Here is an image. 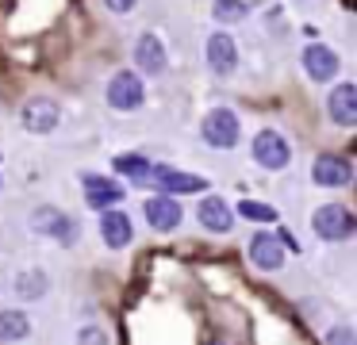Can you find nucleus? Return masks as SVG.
<instances>
[{
  "label": "nucleus",
  "instance_id": "obj_1",
  "mask_svg": "<svg viewBox=\"0 0 357 345\" xmlns=\"http://www.w3.org/2000/svg\"><path fill=\"white\" fill-rule=\"evenodd\" d=\"M142 188L173 192V196H196V192H211V181L208 176H196V173H185V169H173V165H150Z\"/></svg>",
  "mask_w": 357,
  "mask_h": 345
},
{
  "label": "nucleus",
  "instance_id": "obj_2",
  "mask_svg": "<svg viewBox=\"0 0 357 345\" xmlns=\"http://www.w3.org/2000/svg\"><path fill=\"white\" fill-rule=\"evenodd\" d=\"M200 135H204V142L215 146V150H234L238 138H242V123L231 107H211L200 123Z\"/></svg>",
  "mask_w": 357,
  "mask_h": 345
},
{
  "label": "nucleus",
  "instance_id": "obj_3",
  "mask_svg": "<svg viewBox=\"0 0 357 345\" xmlns=\"http://www.w3.org/2000/svg\"><path fill=\"white\" fill-rule=\"evenodd\" d=\"M311 230H315L323 242H346V238H354L357 219L349 215V207H342V204H323L311 215Z\"/></svg>",
  "mask_w": 357,
  "mask_h": 345
},
{
  "label": "nucleus",
  "instance_id": "obj_4",
  "mask_svg": "<svg viewBox=\"0 0 357 345\" xmlns=\"http://www.w3.org/2000/svg\"><path fill=\"white\" fill-rule=\"evenodd\" d=\"M31 230L43 238H50V242H62V245L77 242V234H81V227L62 211V207H47V204L31 211Z\"/></svg>",
  "mask_w": 357,
  "mask_h": 345
},
{
  "label": "nucleus",
  "instance_id": "obj_5",
  "mask_svg": "<svg viewBox=\"0 0 357 345\" xmlns=\"http://www.w3.org/2000/svg\"><path fill=\"white\" fill-rule=\"evenodd\" d=\"M250 150H254L257 165L269 169V173H280V169H288V161H292V146L284 142L280 130H257Z\"/></svg>",
  "mask_w": 357,
  "mask_h": 345
},
{
  "label": "nucleus",
  "instance_id": "obj_6",
  "mask_svg": "<svg viewBox=\"0 0 357 345\" xmlns=\"http://www.w3.org/2000/svg\"><path fill=\"white\" fill-rule=\"evenodd\" d=\"M142 100H146V84L135 69H119L108 81V104L116 112H135V107H142Z\"/></svg>",
  "mask_w": 357,
  "mask_h": 345
},
{
  "label": "nucleus",
  "instance_id": "obj_7",
  "mask_svg": "<svg viewBox=\"0 0 357 345\" xmlns=\"http://www.w3.org/2000/svg\"><path fill=\"white\" fill-rule=\"evenodd\" d=\"M81 188H85V204H89V207H96V211L119 207V199L127 196L123 184L112 181V176H100V173H85V176H81Z\"/></svg>",
  "mask_w": 357,
  "mask_h": 345
},
{
  "label": "nucleus",
  "instance_id": "obj_8",
  "mask_svg": "<svg viewBox=\"0 0 357 345\" xmlns=\"http://www.w3.org/2000/svg\"><path fill=\"white\" fill-rule=\"evenodd\" d=\"M288 250L280 245L277 234H269V230H257L254 238H250V261H254V268H261V273H277L280 265H284Z\"/></svg>",
  "mask_w": 357,
  "mask_h": 345
},
{
  "label": "nucleus",
  "instance_id": "obj_9",
  "mask_svg": "<svg viewBox=\"0 0 357 345\" xmlns=\"http://www.w3.org/2000/svg\"><path fill=\"white\" fill-rule=\"evenodd\" d=\"M20 119H24V127L31 130V135H50V130L62 123V107H58L54 100H47V96H35V100L24 104Z\"/></svg>",
  "mask_w": 357,
  "mask_h": 345
},
{
  "label": "nucleus",
  "instance_id": "obj_10",
  "mask_svg": "<svg viewBox=\"0 0 357 345\" xmlns=\"http://www.w3.org/2000/svg\"><path fill=\"white\" fill-rule=\"evenodd\" d=\"M311 181H315L319 188H346V184L354 181V165H349L346 158H338V153H323V158H315V165H311Z\"/></svg>",
  "mask_w": 357,
  "mask_h": 345
},
{
  "label": "nucleus",
  "instance_id": "obj_11",
  "mask_svg": "<svg viewBox=\"0 0 357 345\" xmlns=\"http://www.w3.org/2000/svg\"><path fill=\"white\" fill-rule=\"evenodd\" d=\"M204 58H208V66L215 69L219 77H227V73H234V69H238V43H234L227 31H215V35H208Z\"/></svg>",
  "mask_w": 357,
  "mask_h": 345
},
{
  "label": "nucleus",
  "instance_id": "obj_12",
  "mask_svg": "<svg viewBox=\"0 0 357 345\" xmlns=\"http://www.w3.org/2000/svg\"><path fill=\"white\" fill-rule=\"evenodd\" d=\"M142 215H146V222L158 230V234L177 230L181 219H185V211H181V204L173 196H150L146 204H142Z\"/></svg>",
  "mask_w": 357,
  "mask_h": 345
},
{
  "label": "nucleus",
  "instance_id": "obj_13",
  "mask_svg": "<svg viewBox=\"0 0 357 345\" xmlns=\"http://www.w3.org/2000/svg\"><path fill=\"white\" fill-rule=\"evenodd\" d=\"M100 238L108 250H127L135 238V222L127 211H119V207H108V211H100Z\"/></svg>",
  "mask_w": 357,
  "mask_h": 345
},
{
  "label": "nucleus",
  "instance_id": "obj_14",
  "mask_svg": "<svg viewBox=\"0 0 357 345\" xmlns=\"http://www.w3.org/2000/svg\"><path fill=\"white\" fill-rule=\"evenodd\" d=\"M303 69H307L311 81L326 84V81H334V77H338L342 61H338V54H334L326 43H311L307 50H303Z\"/></svg>",
  "mask_w": 357,
  "mask_h": 345
},
{
  "label": "nucleus",
  "instance_id": "obj_15",
  "mask_svg": "<svg viewBox=\"0 0 357 345\" xmlns=\"http://www.w3.org/2000/svg\"><path fill=\"white\" fill-rule=\"evenodd\" d=\"M326 115L338 127H354L357 123V84H349V81L334 84L331 96H326Z\"/></svg>",
  "mask_w": 357,
  "mask_h": 345
},
{
  "label": "nucleus",
  "instance_id": "obj_16",
  "mask_svg": "<svg viewBox=\"0 0 357 345\" xmlns=\"http://www.w3.org/2000/svg\"><path fill=\"white\" fill-rule=\"evenodd\" d=\"M196 219H200V227L211 230V234L234 230V211H231V204H227L223 196H204L200 207H196Z\"/></svg>",
  "mask_w": 357,
  "mask_h": 345
},
{
  "label": "nucleus",
  "instance_id": "obj_17",
  "mask_svg": "<svg viewBox=\"0 0 357 345\" xmlns=\"http://www.w3.org/2000/svg\"><path fill=\"white\" fill-rule=\"evenodd\" d=\"M135 66H139L146 77L165 73V66H169V54H165V43H162V38H158V35H139V43H135Z\"/></svg>",
  "mask_w": 357,
  "mask_h": 345
},
{
  "label": "nucleus",
  "instance_id": "obj_18",
  "mask_svg": "<svg viewBox=\"0 0 357 345\" xmlns=\"http://www.w3.org/2000/svg\"><path fill=\"white\" fill-rule=\"evenodd\" d=\"M12 288H16L20 299H43V296H47V288H50V276L43 273V268H24Z\"/></svg>",
  "mask_w": 357,
  "mask_h": 345
},
{
  "label": "nucleus",
  "instance_id": "obj_19",
  "mask_svg": "<svg viewBox=\"0 0 357 345\" xmlns=\"http://www.w3.org/2000/svg\"><path fill=\"white\" fill-rule=\"evenodd\" d=\"M31 334V319L24 311H0V342H24Z\"/></svg>",
  "mask_w": 357,
  "mask_h": 345
},
{
  "label": "nucleus",
  "instance_id": "obj_20",
  "mask_svg": "<svg viewBox=\"0 0 357 345\" xmlns=\"http://www.w3.org/2000/svg\"><path fill=\"white\" fill-rule=\"evenodd\" d=\"M112 169H116L119 176H127V181L142 184L150 173V161L142 158V153H119V158H112Z\"/></svg>",
  "mask_w": 357,
  "mask_h": 345
},
{
  "label": "nucleus",
  "instance_id": "obj_21",
  "mask_svg": "<svg viewBox=\"0 0 357 345\" xmlns=\"http://www.w3.org/2000/svg\"><path fill=\"white\" fill-rule=\"evenodd\" d=\"M238 215H242V219H250V222H277V219H280L277 207H273V204H261V199H242V204H238Z\"/></svg>",
  "mask_w": 357,
  "mask_h": 345
},
{
  "label": "nucleus",
  "instance_id": "obj_22",
  "mask_svg": "<svg viewBox=\"0 0 357 345\" xmlns=\"http://www.w3.org/2000/svg\"><path fill=\"white\" fill-rule=\"evenodd\" d=\"M250 8L242 4V0H215V8H211V20L215 23H242L246 20Z\"/></svg>",
  "mask_w": 357,
  "mask_h": 345
},
{
  "label": "nucleus",
  "instance_id": "obj_23",
  "mask_svg": "<svg viewBox=\"0 0 357 345\" xmlns=\"http://www.w3.org/2000/svg\"><path fill=\"white\" fill-rule=\"evenodd\" d=\"M326 345H357V337L349 326H334L331 334H326Z\"/></svg>",
  "mask_w": 357,
  "mask_h": 345
},
{
  "label": "nucleus",
  "instance_id": "obj_24",
  "mask_svg": "<svg viewBox=\"0 0 357 345\" xmlns=\"http://www.w3.org/2000/svg\"><path fill=\"white\" fill-rule=\"evenodd\" d=\"M77 345H108V337H104V330H96V326H85L77 334Z\"/></svg>",
  "mask_w": 357,
  "mask_h": 345
},
{
  "label": "nucleus",
  "instance_id": "obj_25",
  "mask_svg": "<svg viewBox=\"0 0 357 345\" xmlns=\"http://www.w3.org/2000/svg\"><path fill=\"white\" fill-rule=\"evenodd\" d=\"M104 4H108V12H116V15H127L135 4H139V0H104Z\"/></svg>",
  "mask_w": 357,
  "mask_h": 345
},
{
  "label": "nucleus",
  "instance_id": "obj_26",
  "mask_svg": "<svg viewBox=\"0 0 357 345\" xmlns=\"http://www.w3.org/2000/svg\"><path fill=\"white\" fill-rule=\"evenodd\" d=\"M211 345H219V342H211Z\"/></svg>",
  "mask_w": 357,
  "mask_h": 345
}]
</instances>
